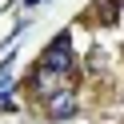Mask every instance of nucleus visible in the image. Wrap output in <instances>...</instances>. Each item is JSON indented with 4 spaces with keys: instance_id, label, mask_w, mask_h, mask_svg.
Wrapping results in <instances>:
<instances>
[{
    "instance_id": "2",
    "label": "nucleus",
    "mask_w": 124,
    "mask_h": 124,
    "mask_svg": "<svg viewBox=\"0 0 124 124\" xmlns=\"http://www.w3.org/2000/svg\"><path fill=\"white\" fill-rule=\"evenodd\" d=\"M0 108H4V112H12V108H16V100H12V96H0Z\"/></svg>"
},
{
    "instance_id": "1",
    "label": "nucleus",
    "mask_w": 124,
    "mask_h": 124,
    "mask_svg": "<svg viewBox=\"0 0 124 124\" xmlns=\"http://www.w3.org/2000/svg\"><path fill=\"white\" fill-rule=\"evenodd\" d=\"M72 112H76L72 92H48V116L52 120H64V116H72Z\"/></svg>"
}]
</instances>
